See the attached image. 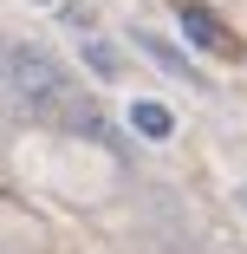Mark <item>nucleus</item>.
<instances>
[{"mask_svg":"<svg viewBox=\"0 0 247 254\" xmlns=\"http://www.w3.org/2000/svg\"><path fill=\"white\" fill-rule=\"evenodd\" d=\"M78 53H85V65H91L98 78H124V59H117V46H111V39H98V33H91Z\"/></svg>","mask_w":247,"mask_h":254,"instance_id":"nucleus-3","label":"nucleus"},{"mask_svg":"<svg viewBox=\"0 0 247 254\" xmlns=\"http://www.w3.org/2000/svg\"><path fill=\"white\" fill-rule=\"evenodd\" d=\"M39 7H52V0H39Z\"/></svg>","mask_w":247,"mask_h":254,"instance_id":"nucleus-7","label":"nucleus"},{"mask_svg":"<svg viewBox=\"0 0 247 254\" xmlns=\"http://www.w3.org/2000/svg\"><path fill=\"white\" fill-rule=\"evenodd\" d=\"M143 53H150L163 72H176V78H189V85H195V72H189V59L176 53V46H163V39H150V33H143Z\"/></svg>","mask_w":247,"mask_h":254,"instance_id":"nucleus-5","label":"nucleus"},{"mask_svg":"<svg viewBox=\"0 0 247 254\" xmlns=\"http://www.w3.org/2000/svg\"><path fill=\"white\" fill-rule=\"evenodd\" d=\"M176 13H182V33H189L195 53H208V59H241V39H234V26H228L215 7H202V0H176Z\"/></svg>","mask_w":247,"mask_h":254,"instance_id":"nucleus-2","label":"nucleus"},{"mask_svg":"<svg viewBox=\"0 0 247 254\" xmlns=\"http://www.w3.org/2000/svg\"><path fill=\"white\" fill-rule=\"evenodd\" d=\"M130 124H137L143 137H169V130H176V118L156 105V98H137V105H130Z\"/></svg>","mask_w":247,"mask_h":254,"instance_id":"nucleus-4","label":"nucleus"},{"mask_svg":"<svg viewBox=\"0 0 247 254\" xmlns=\"http://www.w3.org/2000/svg\"><path fill=\"white\" fill-rule=\"evenodd\" d=\"M0 105H7V53H0Z\"/></svg>","mask_w":247,"mask_h":254,"instance_id":"nucleus-6","label":"nucleus"},{"mask_svg":"<svg viewBox=\"0 0 247 254\" xmlns=\"http://www.w3.org/2000/svg\"><path fill=\"white\" fill-rule=\"evenodd\" d=\"M7 105H20L33 118H59L72 130H98L91 98H78L72 72L46 53V46H7Z\"/></svg>","mask_w":247,"mask_h":254,"instance_id":"nucleus-1","label":"nucleus"}]
</instances>
